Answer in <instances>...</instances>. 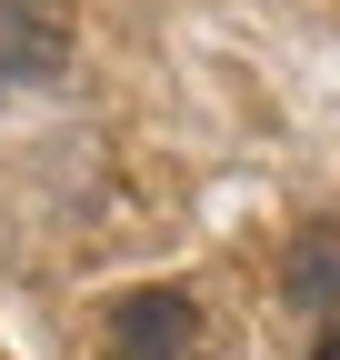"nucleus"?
<instances>
[{
	"label": "nucleus",
	"mask_w": 340,
	"mask_h": 360,
	"mask_svg": "<svg viewBox=\"0 0 340 360\" xmlns=\"http://www.w3.org/2000/svg\"><path fill=\"white\" fill-rule=\"evenodd\" d=\"M70 70V11L60 0H0V90H51Z\"/></svg>",
	"instance_id": "3"
},
{
	"label": "nucleus",
	"mask_w": 340,
	"mask_h": 360,
	"mask_svg": "<svg viewBox=\"0 0 340 360\" xmlns=\"http://www.w3.org/2000/svg\"><path fill=\"white\" fill-rule=\"evenodd\" d=\"M110 360H190L200 350V300L190 290H131V300H110Z\"/></svg>",
	"instance_id": "2"
},
{
	"label": "nucleus",
	"mask_w": 340,
	"mask_h": 360,
	"mask_svg": "<svg viewBox=\"0 0 340 360\" xmlns=\"http://www.w3.org/2000/svg\"><path fill=\"white\" fill-rule=\"evenodd\" d=\"M280 310L301 321L310 360H340V231H301L280 250Z\"/></svg>",
	"instance_id": "1"
}]
</instances>
